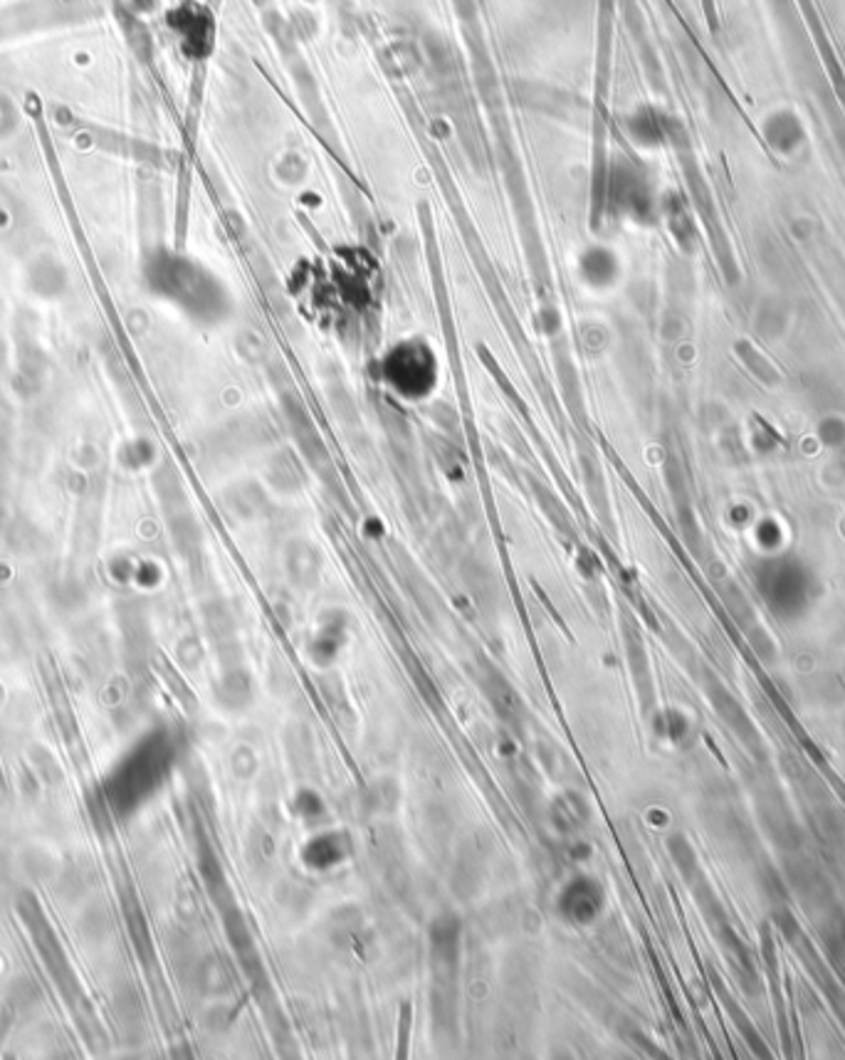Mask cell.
I'll return each mask as SVG.
<instances>
[{"instance_id":"obj_1","label":"cell","mask_w":845,"mask_h":1060,"mask_svg":"<svg viewBox=\"0 0 845 1060\" xmlns=\"http://www.w3.org/2000/svg\"><path fill=\"white\" fill-rule=\"evenodd\" d=\"M381 381L396 399L419 403L437 389L441 359L423 336L401 339L381 356Z\"/></svg>"},{"instance_id":"obj_2","label":"cell","mask_w":845,"mask_h":1060,"mask_svg":"<svg viewBox=\"0 0 845 1060\" xmlns=\"http://www.w3.org/2000/svg\"><path fill=\"white\" fill-rule=\"evenodd\" d=\"M173 28L178 30V35L186 47H208L213 40V28L210 20L203 15V10L198 8H181L173 20Z\"/></svg>"},{"instance_id":"obj_3","label":"cell","mask_w":845,"mask_h":1060,"mask_svg":"<svg viewBox=\"0 0 845 1060\" xmlns=\"http://www.w3.org/2000/svg\"><path fill=\"white\" fill-rule=\"evenodd\" d=\"M302 853V858L307 861L312 868H329V865L339 863L346 855V841L337 833L319 835V839H314Z\"/></svg>"},{"instance_id":"obj_4","label":"cell","mask_w":845,"mask_h":1060,"mask_svg":"<svg viewBox=\"0 0 845 1060\" xmlns=\"http://www.w3.org/2000/svg\"><path fill=\"white\" fill-rule=\"evenodd\" d=\"M566 893V915L576 922H592V917L596 915V900L592 890H586V883H576Z\"/></svg>"},{"instance_id":"obj_5","label":"cell","mask_w":845,"mask_h":1060,"mask_svg":"<svg viewBox=\"0 0 845 1060\" xmlns=\"http://www.w3.org/2000/svg\"><path fill=\"white\" fill-rule=\"evenodd\" d=\"M761 947H763V960H767V972H769L771 982H773V1004H777V1014H779V1021H781L783 1043H787L789 1026H787V1018H783V1002H781V992H779V982H777V954H773V944H771L769 930H763V934H761Z\"/></svg>"}]
</instances>
